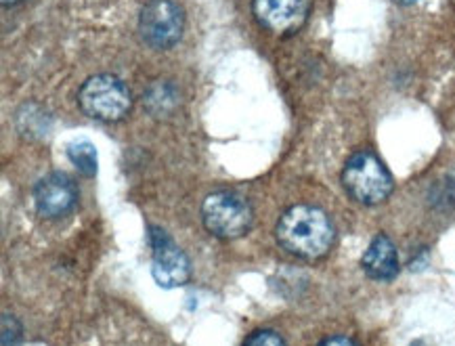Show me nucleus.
Listing matches in <instances>:
<instances>
[{"mask_svg": "<svg viewBox=\"0 0 455 346\" xmlns=\"http://www.w3.org/2000/svg\"><path fill=\"white\" fill-rule=\"evenodd\" d=\"M177 91L174 86L168 84V82H157V84L151 86L145 95V105L154 116H166L177 108Z\"/></svg>", "mask_w": 455, "mask_h": 346, "instance_id": "10", "label": "nucleus"}, {"mask_svg": "<svg viewBox=\"0 0 455 346\" xmlns=\"http://www.w3.org/2000/svg\"><path fill=\"white\" fill-rule=\"evenodd\" d=\"M23 332L20 321L15 319L13 315L4 313L3 315V342L0 346H21Z\"/></svg>", "mask_w": 455, "mask_h": 346, "instance_id": "12", "label": "nucleus"}, {"mask_svg": "<svg viewBox=\"0 0 455 346\" xmlns=\"http://www.w3.org/2000/svg\"><path fill=\"white\" fill-rule=\"evenodd\" d=\"M78 105L92 120L118 122L131 109V91L116 76L97 74L80 86Z\"/></svg>", "mask_w": 455, "mask_h": 346, "instance_id": "3", "label": "nucleus"}, {"mask_svg": "<svg viewBox=\"0 0 455 346\" xmlns=\"http://www.w3.org/2000/svg\"><path fill=\"white\" fill-rule=\"evenodd\" d=\"M66 154L69 157V162L76 166V170H80V174H84V177H95L97 149L92 148L89 141H74V143L68 145Z\"/></svg>", "mask_w": 455, "mask_h": 346, "instance_id": "11", "label": "nucleus"}, {"mask_svg": "<svg viewBox=\"0 0 455 346\" xmlns=\"http://www.w3.org/2000/svg\"><path fill=\"white\" fill-rule=\"evenodd\" d=\"M202 221L214 237L235 239L252 227V208L235 191H214L204 199Z\"/></svg>", "mask_w": 455, "mask_h": 346, "instance_id": "4", "label": "nucleus"}, {"mask_svg": "<svg viewBox=\"0 0 455 346\" xmlns=\"http://www.w3.org/2000/svg\"><path fill=\"white\" fill-rule=\"evenodd\" d=\"M279 245L291 256L315 261L325 256L334 245V225L330 216L315 206H291L279 216L275 227Z\"/></svg>", "mask_w": 455, "mask_h": 346, "instance_id": "1", "label": "nucleus"}, {"mask_svg": "<svg viewBox=\"0 0 455 346\" xmlns=\"http://www.w3.org/2000/svg\"><path fill=\"white\" fill-rule=\"evenodd\" d=\"M395 3H399V4H413V3H418V0H395Z\"/></svg>", "mask_w": 455, "mask_h": 346, "instance_id": "15", "label": "nucleus"}, {"mask_svg": "<svg viewBox=\"0 0 455 346\" xmlns=\"http://www.w3.org/2000/svg\"><path fill=\"white\" fill-rule=\"evenodd\" d=\"M361 267L371 279L390 281L399 275V254H396L395 244L387 236L373 237L370 248L361 258Z\"/></svg>", "mask_w": 455, "mask_h": 346, "instance_id": "9", "label": "nucleus"}, {"mask_svg": "<svg viewBox=\"0 0 455 346\" xmlns=\"http://www.w3.org/2000/svg\"><path fill=\"white\" fill-rule=\"evenodd\" d=\"M243 346H285L283 338L271 330H260L252 334Z\"/></svg>", "mask_w": 455, "mask_h": 346, "instance_id": "13", "label": "nucleus"}, {"mask_svg": "<svg viewBox=\"0 0 455 346\" xmlns=\"http://www.w3.org/2000/svg\"><path fill=\"white\" fill-rule=\"evenodd\" d=\"M149 242L151 250H154L151 275H154L156 284L166 287V290L185 286L191 278V265L185 252L160 227H149Z\"/></svg>", "mask_w": 455, "mask_h": 346, "instance_id": "6", "label": "nucleus"}, {"mask_svg": "<svg viewBox=\"0 0 455 346\" xmlns=\"http://www.w3.org/2000/svg\"><path fill=\"white\" fill-rule=\"evenodd\" d=\"M342 185L348 196L365 206H376L393 193V177L373 154L361 151L344 164Z\"/></svg>", "mask_w": 455, "mask_h": 346, "instance_id": "2", "label": "nucleus"}, {"mask_svg": "<svg viewBox=\"0 0 455 346\" xmlns=\"http://www.w3.org/2000/svg\"><path fill=\"white\" fill-rule=\"evenodd\" d=\"M15 3H20V0H3L4 7H11V4H15Z\"/></svg>", "mask_w": 455, "mask_h": 346, "instance_id": "16", "label": "nucleus"}, {"mask_svg": "<svg viewBox=\"0 0 455 346\" xmlns=\"http://www.w3.org/2000/svg\"><path fill=\"white\" fill-rule=\"evenodd\" d=\"M183 9L172 0H149L139 15V32L151 49H172L183 36Z\"/></svg>", "mask_w": 455, "mask_h": 346, "instance_id": "5", "label": "nucleus"}, {"mask_svg": "<svg viewBox=\"0 0 455 346\" xmlns=\"http://www.w3.org/2000/svg\"><path fill=\"white\" fill-rule=\"evenodd\" d=\"M308 9V0H252L256 20L277 34H291L302 28Z\"/></svg>", "mask_w": 455, "mask_h": 346, "instance_id": "8", "label": "nucleus"}, {"mask_svg": "<svg viewBox=\"0 0 455 346\" xmlns=\"http://www.w3.org/2000/svg\"><path fill=\"white\" fill-rule=\"evenodd\" d=\"M319 346H357L353 342V340H348V338H330V340H323V342H321Z\"/></svg>", "mask_w": 455, "mask_h": 346, "instance_id": "14", "label": "nucleus"}, {"mask_svg": "<svg viewBox=\"0 0 455 346\" xmlns=\"http://www.w3.org/2000/svg\"><path fill=\"white\" fill-rule=\"evenodd\" d=\"M78 204V187L66 173H51L34 187V208L40 219L55 221L74 213Z\"/></svg>", "mask_w": 455, "mask_h": 346, "instance_id": "7", "label": "nucleus"}]
</instances>
